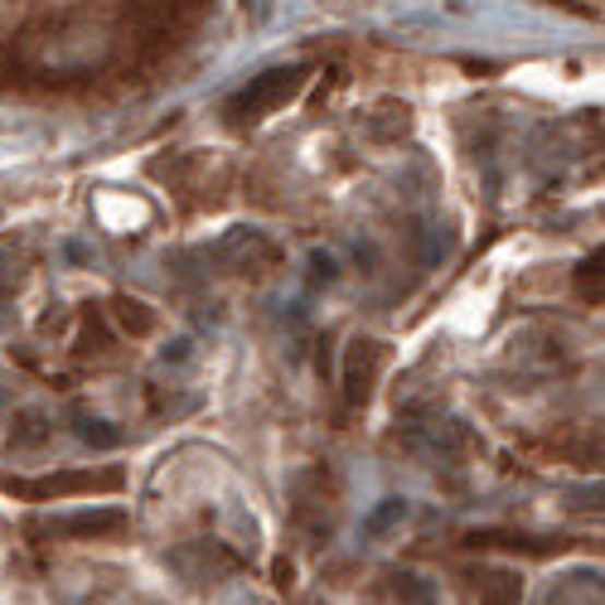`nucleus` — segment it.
Instances as JSON below:
<instances>
[{"label":"nucleus","instance_id":"nucleus-1","mask_svg":"<svg viewBox=\"0 0 605 605\" xmlns=\"http://www.w3.org/2000/svg\"><path fill=\"white\" fill-rule=\"evenodd\" d=\"M121 489V470H59L49 479H10V495L20 499H73V495H111Z\"/></svg>","mask_w":605,"mask_h":605},{"label":"nucleus","instance_id":"nucleus-2","mask_svg":"<svg viewBox=\"0 0 605 605\" xmlns=\"http://www.w3.org/2000/svg\"><path fill=\"white\" fill-rule=\"evenodd\" d=\"M300 83H306V69H272V73L252 78V83L228 103V117H233V121H257V117H266V111L286 107L290 97L300 93Z\"/></svg>","mask_w":605,"mask_h":605},{"label":"nucleus","instance_id":"nucleus-3","mask_svg":"<svg viewBox=\"0 0 605 605\" xmlns=\"http://www.w3.org/2000/svg\"><path fill=\"white\" fill-rule=\"evenodd\" d=\"M378 364H383V344L354 340L349 358H344V402H349V407H364V402H368L373 378H378Z\"/></svg>","mask_w":605,"mask_h":605},{"label":"nucleus","instance_id":"nucleus-4","mask_svg":"<svg viewBox=\"0 0 605 605\" xmlns=\"http://www.w3.org/2000/svg\"><path fill=\"white\" fill-rule=\"evenodd\" d=\"M121 523H127L121 509H78V513L54 519V533H63V537H107V533H117Z\"/></svg>","mask_w":605,"mask_h":605},{"label":"nucleus","instance_id":"nucleus-5","mask_svg":"<svg viewBox=\"0 0 605 605\" xmlns=\"http://www.w3.org/2000/svg\"><path fill=\"white\" fill-rule=\"evenodd\" d=\"M392 591H398L402 605H436V586L422 577H412V571H398V577H392Z\"/></svg>","mask_w":605,"mask_h":605},{"label":"nucleus","instance_id":"nucleus-6","mask_svg":"<svg viewBox=\"0 0 605 605\" xmlns=\"http://www.w3.org/2000/svg\"><path fill=\"white\" fill-rule=\"evenodd\" d=\"M523 596V581L513 577V571H495L485 586V596H479V605H519Z\"/></svg>","mask_w":605,"mask_h":605},{"label":"nucleus","instance_id":"nucleus-7","mask_svg":"<svg viewBox=\"0 0 605 605\" xmlns=\"http://www.w3.org/2000/svg\"><path fill=\"white\" fill-rule=\"evenodd\" d=\"M44 441H49V417L44 412H20L15 446H44Z\"/></svg>","mask_w":605,"mask_h":605},{"label":"nucleus","instance_id":"nucleus-8","mask_svg":"<svg viewBox=\"0 0 605 605\" xmlns=\"http://www.w3.org/2000/svg\"><path fill=\"white\" fill-rule=\"evenodd\" d=\"M402 519H407V503H402V499H383L364 519V533H383V529H392V523H402Z\"/></svg>","mask_w":605,"mask_h":605},{"label":"nucleus","instance_id":"nucleus-9","mask_svg":"<svg viewBox=\"0 0 605 605\" xmlns=\"http://www.w3.org/2000/svg\"><path fill=\"white\" fill-rule=\"evenodd\" d=\"M78 436H83L87 446H117L121 441V436L107 431V422H97V417H78Z\"/></svg>","mask_w":605,"mask_h":605},{"label":"nucleus","instance_id":"nucleus-10","mask_svg":"<svg viewBox=\"0 0 605 605\" xmlns=\"http://www.w3.org/2000/svg\"><path fill=\"white\" fill-rule=\"evenodd\" d=\"M117 310H121V324H127L131 334H145V330H151V324H155V320H151V310H145L141 300H121Z\"/></svg>","mask_w":605,"mask_h":605},{"label":"nucleus","instance_id":"nucleus-11","mask_svg":"<svg viewBox=\"0 0 605 605\" xmlns=\"http://www.w3.org/2000/svg\"><path fill=\"white\" fill-rule=\"evenodd\" d=\"M543 5H567L577 15H601V0H543Z\"/></svg>","mask_w":605,"mask_h":605},{"label":"nucleus","instance_id":"nucleus-12","mask_svg":"<svg viewBox=\"0 0 605 605\" xmlns=\"http://www.w3.org/2000/svg\"><path fill=\"white\" fill-rule=\"evenodd\" d=\"M310 262H316V276H320V282H334V257L316 252V257H310Z\"/></svg>","mask_w":605,"mask_h":605},{"label":"nucleus","instance_id":"nucleus-13","mask_svg":"<svg viewBox=\"0 0 605 605\" xmlns=\"http://www.w3.org/2000/svg\"><path fill=\"white\" fill-rule=\"evenodd\" d=\"M5 407H10V398H5V388H0V417H5Z\"/></svg>","mask_w":605,"mask_h":605}]
</instances>
